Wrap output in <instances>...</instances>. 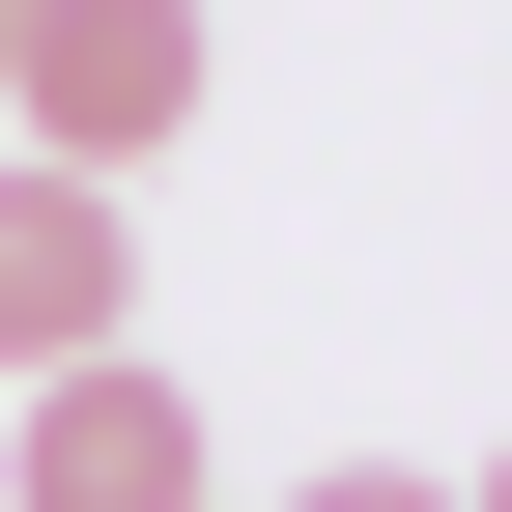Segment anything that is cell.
Instances as JSON below:
<instances>
[{
  "instance_id": "1",
  "label": "cell",
  "mask_w": 512,
  "mask_h": 512,
  "mask_svg": "<svg viewBox=\"0 0 512 512\" xmlns=\"http://www.w3.org/2000/svg\"><path fill=\"white\" fill-rule=\"evenodd\" d=\"M0 114H29V171H143L200 114V0H29L0 29Z\"/></svg>"
},
{
  "instance_id": "5",
  "label": "cell",
  "mask_w": 512,
  "mask_h": 512,
  "mask_svg": "<svg viewBox=\"0 0 512 512\" xmlns=\"http://www.w3.org/2000/svg\"><path fill=\"white\" fill-rule=\"evenodd\" d=\"M456 512H512V456H484V484H456Z\"/></svg>"
},
{
  "instance_id": "2",
  "label": "cell",
  "mask_w": 512,
  "mask_h": 512,
  "mask_svg": "<svg viewBox=\"0 0 512 512\" xmlns=\"http://www.w3.org/2000/svg\"><path fill=\"white\" fill-rule=\"evenodd\" d=\"M0 512H228V456H200V399H171L143 342H86V370H29V456H0Z\"/></svg>"
},
{
  "instance_id": "3",
  "label": "cell",
  "mask_w": 512,
  "mask_h": 512,
  "mask_svg": "<svg viewBox=\"0 0 512 512\" xmlns=\"http://www.w3.org/2000/svg\"><path fill=\"white\" fill-rule=\"evenodd\" d=\"M86 342H143V228H114V171H29L0 143V399L86 370Z\"/></svg>"
},
{
  "instance_id": "4",
  "label": "cell",
  "mask_w": 512,
  "mask_h": 512,
  "mask_svg": "<svg viewBox=\"0 0 512 512\" xmlns=\"http://www.w3.org/2000/svg\"><path fill=\"white\" fill-rule=\"evenodd\" d=\"M285 512H456V484H427V456H342V484H285Z\"/></svg>"
},
{
  "instance_id": "6",
  "label": "cell",
  "mask_w": 512,
  "mask_h": 512,
  "mask_svg": "<svg viewBox=\"0 0 512 512\" xmlns=\"http://www.w3.org/2000/svg\"><path fill=\"white\" fill-rule=\"evenodd\" d=\"M0 29H29V0H0Z\"/></svg>"
}]
</instances>
